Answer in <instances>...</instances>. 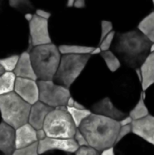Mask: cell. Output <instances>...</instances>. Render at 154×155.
<instances>
[{
  "instance_id": "cell-1",
  "label": "cell",
  "mask_w": 154,
  "mask_h": 155,
  "mask_svg": "<svg viewBox=\"0 0 154 155\" xmlns=\"http://www.w3.org/2000/svg\"><path fill=\"white\" fill-rule=\"evenodd\" d=\"M152 43L138 29L117 33L113 52L127 67L137 69L151 54Z\"/></svg>"
},
{
  "instance_id": "cell-2",
  "label": "cell",
  "mask_w": 154,
  "mask_h": 155,
  "mask_svg": "<svg viewBox=\"0 0 154 155\" xmlns=\"http://www.w3.org/2000/svg\"><path fill=\"white\" fill-rule=\"evenodd\" d=\"M90 147L102 153L116 145L120 123L111 118L92 114L78 128Z\"/></svg>"
},
{
  "instance_id": "cell-3",
  "label": "cell",
  "mask_w": 154,
  "mask_h": 155,
  "mask_svg": "<svg viewBox=\"0 0 154 155\" xmlns=\"http://www.w3.org/2000/svg\"><path fill=\"white\" fill-rule=\"evenodd\" d=\"M30 57L37 79L54 81L62 57L58 46L54 44L35 46L31 50Z\"/></svg>"
},
{
  "instance_id": "cell-4",
  "label": "cell",
  "mask_w": 154,
  "mask_h": 155,
  "mask_svg": "<svg viewBox=\"0 0 154 155\" xmlns=\"http://www.w3.org/2000/svg\"><path fill=\"white\" fill-rule=\"evenodd\" d=\"M32 105L15 92L0 96V114L5 124L15 130L28 124Z\"/></svg>"
},
{
  "instance_id": "cell-5",
  "label": "cell",
  "mask_w": 154,
  "mask_h": 155,
  "mask_svg": "<svg viewBox=\"0 0 154 155\" xmlns=\"http://www.w3.org/2000/svg\"><path fill=\"white\" fill-rule=\"evenodd\" d=\"M43 129L49 138L74 139L78 128L65 106L54 109L46 117Z\"/></svg>"
},
{
  "instance_id": "cell-6",
  "label": "cell",
  "mask_w": 154,
  "mask_h": 155,
  "mask_svg": "<svg viewBox=\"0 0 154 155\" xmlns=\"http://www.w3.org/2000/svg\"><path fill=\"white\" fill-rule=\"evenodd\" d=\"M90 58L91 54H64L54 82L69 89L81 75Z\"/></svg>"
},
{
  "instance_id": "cell-7",
  "label": "cell",
  "mask_w": 154,
  "mask_h": 155,
  "mask_svg": "<svg viewBox=\"0 0 154 155\" xmlns=\"http://www.w3.org/2000/svg\"><path fill=\"white\" fill-rule=\"evenodd\" d=\"M39 87V101L56 109L67 106L68 100L72 97L68 88L55 84L54 81H37Z\"/></svg>"
},
{
  "instance_id": "cell-8",
  "label": "cell",
  "mask_w": 154,
  "mask_h": 155,
  "mask_svg": "<svg viewBox=\"0 0 154 155\" xmlns=\"http://www.w3.org/2000/svg\"><path fill=\"white\" fill-rule=\"evenodd\" d=\"M30 41L34 47L52 44V39L49 33L48 20L43 19L36 15L29 22Z\"/></svg>"
},
{
  "instance_id": "cell-9",
  "label": "cell",
  "mask_w": 154,
  "mask_h": 155,
  "mask_svg": "<svg viewBox=\"0 0 154 155\" xmlns=\"http://www.w3.org/2000/svg\"><path fill=\"white\" fill-rule=\"evenodd\" d=\"M79 145L74 139H55L46 137L44 140L38 142V153L39 155L44 154L51 151H61L66 153H75Z\"/></svg>"
},
{
  "instance_id": "cell-10",
  "label": "cell",
  "mask_w": 154,
  "mask_h": 155,
  "mask_svg": "<svg viewBox=\"0 0 154 155\" xmlns=\"http://www.w3.org/2000/svg\"><path fill=\"white\" fill-rule=\"evenodd\" d=\"M14 92L30 105H34L39 102V87L37 81L16 77Z\"/></svg>"
},
{
  "instance_id": "cell-11",
  "label": "cell",
  "mask_w": 154,
  "mask_h": 155,
  "mask_svg": "<svg viewBox=\"0 0 154 155\" xmlns=\"http://www.w3.org/2000/svg\"><path fill=\"white\" fill-rule=\"evenodd\" d=\"M91 111L93 114L103 115L108 118H111L115 121H122L125 117H127V114L120 110L117 106L114 105L112 99L110 97H104L101 100H99L97 103H95L92 108Z\"/></svg>"
},
{
  "instance_id": "cell-12",
  "label": "cell",
  "mask_w": 154,
  "mask_h": 155,
  "mask_svg": "<svg viewBox=\"0 0 154 155\" xmlns=\"http://www.w3.org/2000/svg\"><path fill=\"white\" fill-rule=\"evenodd\" d=\"M133 134L154 146V116L148 115L145 118L133 121L132 124Z\"/></svg>"
},
{
  "instance_id": "cell-13",
  "label": "cell",
  "mask_w": 154,
  "mask_h": 155,
  "mask_svg": "<svg viewBox=\"0 0 154 155\" xmlns=\"http://www.w3.org/2000/svg\"><path fill=\"white\" fill-rule=\"evenodd\" d=\"M15 151V130L2 122L0 124V152L12 155Z\"/></svg>"
},
{
  "instance_id": "cell-14",
  "label": "cell",
  "mask_w": 154,
  "mask_h": 155,
  "mask_svg": "<svg viewBox=\"0 0 154 155\" xmlns=\"http://www.w3.org/2000/svg\"><path fill=\"white\" fill-rule=\"evenodd\" d=\"M53 110L54 108L43 104L42 102H37L31 107L28 124L32 125L36 131L43 129L46 117Z\"/></svg>"
},
{
  "instance_id": "cell-15",
  "label": "cell",
  "mask_w": 154,
  "mask_h": 155,
  "mask_svg": "<svg viewBox=\"0 0 154 155\" xmlns=\"http://www.w3.org/2000/svg\"><path fill=\"white\" fill-rule=\"evenodd\" d=\"M38 143L36 130L26 124L15 130V150L25 148Z\"/></svg>"
},
{
  "instance_id": "cell-16",
  "label": "cell",
  "mask_w": 154,
  "mask_h": 155,
  "mask_svg": "<svg viewBox=\"0 0 154 155\" xmlns=\"http://www.w3.org/2000/svg\"><path fill=\"white\" fill-rule=\"evenodd\" d=\"M14 74L17 78L31 79L34 81L38 80L32 64L29 52H23L20 54V58L14 71Z\"/></svg>"
},
{
  "instance_id": "cell-17",
  "label": "cell",
  "mask_w": 154,
  "mask_h": 155,
  "mask_svg": "<svg viewBox=\"0 0 154 155\" xmlns=\"http://www.w3.org/2000/svg\"><path fill=\"white\" fill-rule=\"evenodd\" d=\"M143 80L142 89L143 92L154 84V52L151 53L140 67Z\"/></svg>"
},
{
  "instance_id": "cell-18",
  "label": "cell",
  "mask_w": 154,
  "mask_h": 155,
  "mask_svg": "<svg viewBox=\"0 0 154 155\" xmlns=\"http://www.w3.org/2000/svg\"><path fill=\"white\" fill-rule=\"evenodd\" d=\"M137 29L154 44V11L147 15L139 23Z\"/></svg>"
},
{
  "instance_id": "cell-19",
  "label": "cell",
  "mask_w": 154,
  "mask_h": 155,
  "mask_svg": "<svg viewBox=\"0 0 154 155\" xmlns=\"http://www.w3.org/2000/svg\"><path fill=\"white\" fill-rule=\"evenodd\" d=\"M148 115H150V114H149V110L145 104V93L143 91L140 94L137 104H135L133 109H132V111L130 112L129 116L133 121H137V120L145 118Z\"/></svg>"
},
{
  "instance_id": "cell-20",
  "label": "cell",
  "mask_w": 154,
  "mask_h": 155,
  "mask_svg": "<svg viewBox=\"0 0 154 155\" xmlns=\"http://www.w3.org/2000/svg\"><path fill=\"white\" fill-rule=\"evenodd\" d=\"M15 80L16 76L11 72H5L0 76V96L14 92Z\"/></svg>"
},
{
  "instance_id": "cell-21",
  "label": "cell",
  "mask_w": 154,
  "mask_h": 155,
  "mask_svg": "<svg viewBox=\"0 0 154 155\" xmlns=\"http://www.w3.org/2000/svg\"><path fill=\"white\" fill-rule=\"evenodd\" d=\"M61 54H91L94 47L78 45H61L58 46Z\"/></svg>"
},
{
  "instance_id": "cell-22",
  "label": "cell",
  "mask_w": 154,
  "mask_h": 155,
  "mask_svg": "<svg viewBox=\"0 0 154 155\" xmlns=\"http://www.w3.org/2000/svg\"><path fill=\"white\" fill-rule=\"evenodd\" d=\"M101 57L104 60L107 68L112 73H115L122 66V62L117 57V55L113 51H111V50L105 51V52H102L101 53Z\"/></svg>"
},
{
  "instance_id": "cell-23",
  "label": "cell",
  "mask_w": 154,
  "mask_h": 155,
  "mask_svg": "<svg viewBox=\"0 0 154 155\" xmlns=\"http://www.w3.org/2000/svg\"><path fill=\"white\" fill-rule=\"evenodd\" d=\"M66 110L69 113V114L71 115V117L77 128H79L80 125L82 124V123L93 114L92 111L88 110V109L80 110V109H76L74 107H66Z\"/></svg>"
},
{
  "instance_id": "cell-24",
  "label": "cell",
  "mask_w": 154,
  "mask_h": 155,
  "mask_svg": "<svg viewBox=\"0 0 154 155\" xmlns=\"http://www.w3.org/2000/svg\"><path fill=\"white\" fill-rule=\"evenodd\" d=\"M20 55L18 54H14V55H10L5 58H1L0 59V65L4 68L5 72H11L14 73L18 61H19Z\"/></svg>"
},
{
  "instance_id": "cell-25",
  "label": "cell",
  "mask_w": 154,
  "mask_h": 155,
  "mask_svg": "<svg viewBox=\"0 0 154 155\" xmlns=\"http://www.w3.org/2000/svg\"><path fill=\"white\" fill-rule=\"evenodd\" d=\"M9 5L16 10L21 11V12L31 11L34 8V5H32V3L29 1H26V0H10Z\"/></svg>"
},
{
  "instance_id": "cell-26",
  "label": "cell",
  "mask_w": 154,
  "mask_h": 155,
  "mask_svg": "<svg viewBox=\"0 0 154 155\" xmlns=\"http://www.w3.org/2000/svg\"><path fill=\"white\" fill-rule=\"evenodd\" d=\"M12 155H39L38 143L21 149H16Z\"/></svg>"
},
{
  "instance_id": "cell-27",
  "label": "cell",
  "mask_w": 154,
  "mask_h": 155,
  "mask_svg": "<svg viewBox=\"0 0 154 155\" xmlns=\"http://www.w3.org/2000/svg\"><path fill=\"white\" fill-rule=\"evenodd\" d=\"M113 31V23L107 20H103L101 22V36H100V43L103 42V40L112 32Z\"/></svg>"
},
{
  "instance_id": "cell-28",
  "label": "cell",
  "mask_w": 154,
  "mask_h": 155,
  "mask_svg": "<svg viewBox=\"0 0 154 155\" xmlns=\"http://www.w3.org/2000/svg\"><path fill=\"white\" fill-rule=\"evenodd\" d=\"M115 35H116V32L115 31H113L111 34H109L103 40L102 43H100L99 46L102 50V52H105V51H109L110 50V47L113 45V42H114V39H115Z\"/></svg>"
},
{
  "instance_id": "cell-29",
  "label": "cell",
  "mask_w": 154,
  "mask_h": 155,
  "mask_svg": "<svg viewBox=\"0 0 154 155\" xmlns=\"http://www.w3.org/2000/svg\"><path fill=\"white\" fill-rule=\"evenodd\" d=\"M131 133H133V129H132V124L131 125H127V126H123L120 129L118 137H117V141H116V145L118 143H120L124 138H126Z\"/></svg>"
},
{
  "instance_id": "cell-30",
  "label": "cell",
  "mask_w": 154,
  "mask_h": 155,
  "mask_svg": "<svg viewBox=\"0 0 154 155\" xmlns=\"http://www.w3.org/2000/svg\"><path fill=\"white\" fill-rule=\"evenodd\" d=\"M74 155H101V153L90 146H87V147H80Z\"/></svg>"
},
{
  "instance_id": "cell-31",
  "label": "cell",
  "mask_w": 154,
  "mask_h": 155,
  "mask_svg": "<svg viewBox=\"0 0 154 155\" xmlns=\"http://www.w3.org/2000/svg\"><path fill=\"white\" fill-rule=\"evenodd\" d=\"M74 139L75 140V142L77 143V144L79 145V147H87V146H89V144H88L85 137L84 136V134L81 133V131L79 129H77L76 134H75Z\"/></svg>"
},
{
  "instance_id": "cell-32",
  "label": "cell",
  "mask_w": 154,
  "mask_h": 155,
  "mask_svg": "<svg viewBox=\"0 0 154 155\" xmlns=\"http://www.w3.org/2000/svg\"><path fill=\"white\" fill-rule=\"evenodd\" d=\"M35 15L43 19H45V20H48L50 17H51V13L50 12H47V11H44V10H42V9H37L35 11Z\"/></svg>"
},
{
  "instance_id": "cell-33",
  "label": "cell",
  "mask_w": 154,
  "mask_h": 155,
  "mask_svg": "<svg viewBox=\"0 0 154 155\" xmlns=\"http://www.w3.org/2000/svg\"><path fill=\"white\" fill-rule=\"evenodd\" d=\"M133 120L128 115L127 117H125L124 119H123L122 121H120L119 123H120V125H121V127H123V126H127V125H131L132 124H133Z\"/></svg>"
},
{
  "instance_id": "cell-34",
  "label": "cell",
  "mask_w": 154,
  "mask_h": 155,
  "mask_svg": "<svg viewBox=\"0 0 154 155\" xmlns=\"http://www.w3.org/2000/svg\"><path fill=\"white\" fill-rule=\"evenodd\" d=\"M36 135H37L38 142H40V141H43V140H44V139L47 137V136H46V134H45V132L44 131V129L37 130V131H36Z\"/></svg>"
},
{
  "instance_id": "cell-35",
  "label": "cell",
  "mask_w": 154,
  "mask_h": 155,
  "mask_svg": "<svg viewBox=\"0 0 154 155\" xmlns=\"http://www.w3.org/2000/svg\"><path fill=\"white\" fill-rule=\"evenodd\" d=\"M86 6V3L84 0H75L74 2V7L75 8H84Z\"/></svg>"
},
{
  "instance_id": "cell-36",
  "label": "cell",
  "mask_w": 154,
  "mask_h": 155,
  "mask_svg": "<svg viewBox=\"0 0 154 155\" xmlns=\"http://www.w3.org/2000/svg\"><path fill=\"white\" fill-rule=\"evenodd\" d=\"M101 155H116L115 149H114V147H112V148L106 149V150H104L103 152H102V153H101Z\"/></svg>"
},
{
  "instance_id": "cell-37",
  "label": "cell",
  "mask_w": 154,
  "mask_h": 155,
  "mask_svg": "<svg viewBox=\"0 0 154 155\" xmlns=\"http://www.w3.org/2000/svg\"><path fill=\"white\" fill-rule=\"evenodd\" d=\"M34 15H33V14H31V13H25V18L28 22H31L32 19L34 18Z\"/></svg>"
},
{
  "instance_id": "cell-38",
  "label": "cell",
  "mask_w": 154,
  "mask_h": 155,
  "mask_svg": "<svg viewBox=\"0 0 154 155\" xmlns=\"http://www.w3.org/2000/svg\"><path fill=\"white\" fill-rule=\"evenodd\" d=\"M74 108H76V109H80V110L86 109V108H85V106H84L83 104H80V103H78L77 101H75V102H74Z\"/></svg>"
},
{
  "instance_id": "cell-39",
  "label": "cell",
  "mask_w": 154,
  "mask_h": 155,
  "mask_svg": "<svg viewBox=\"0 0 154 155\" xmlns=\"http://www.w3.org/2000/svg\"><path fill=\"white\" fill-rule=\"evenodd\" d=\"M74 102H75V100H74L73 97H71V98L68 100V103H67V106H66V107H74Z\"/></svg>"
},
{
  "instance_id": "cell-40",
  "label": "cell",
  "mask_w": 154,
  "mask_h": 155,
  "mask_svg": "<svg viewBox=\"0 0 154 155\" xmlns=\"http://www.w3.org/2000/svg\"><path fill=\"white\" fill-rule=\"evenodd\" d=\"M101 53H102V50H101V48H100V46H98V47H96V48H94L93 49V51L92 52V54H101Z\"/></svg>"
},
{
  "instance_id": "cell-41",
  "label": "cell",
  "mask_w": 154,
  "mask_h": 155,
  "mask_svg": "<svg viewBox=\"0 0 154 155\" xmlns=\"http://www.w3.org/2000/svg\"><path fill=\"white\" fill-rule=\"evenodd\" d=\"M135 72H136V74H137V75H138V77H139V80H140V82L142 83L143 76H142V73H141V70H140V68H137V69H135Z\"/></svg>"
},
{
  "instance_id": "cell-42",
  "label": "cell",
  "mask_w": 154,
  "mask_h": 155,
  "mask_svg": "<svg viewBox=\"0 0 154 155\" xmlns=\"http://www.w3.org/2000/svg\"><path fill=\"white\" fill-rule=\"evenodd\" d=\"M74 0H69L67 3H66V6L67 7H74Z\"/></svg>"
},
{
  "instance_id": "cell-43",
  "label": "cell",
  "mask_w": 154,
  "mask_h": 155,
  "mask_svg": "<svg viewBox=\"0 0 154 155\" xmlns=\"http://www.w3.org/2000/svg\"><path fill=\"white\" fill-rule=\"evenodd\" d=\"M5 70H4V68L0 65V76H1L3 74H5Z\"/></svg>"
},
{
  "instance_id": "cell-44",
  "label": "cell",
  "mask_w": 154,
  "mask_h": 155,
  "mask_svg": "<svg viewBox=\"0 0 154 155\" xmlns=\"http://www.w3.org/2000/svg\"><path fill=\"white\" fill-rule=\"evenodd\" d=\"M152 52H154V44H152V48H151V53H152Z\"/></svg>"
},
{
  "instance_id": "cell-45",
  "label": "cell",
  "mask_w": 154,
  "mask_h": 155,
  "mask_svg": "<svg viewBox=\"0 0 154 155\" xmlns=\"http://www.w3.org/2000/svg\"><path fill=\"white\" fill-rule=\"evenodd\" d=\"M152 4H153V5H154V0H153V1H152Z\"/></svg>"
}]
</instances>
